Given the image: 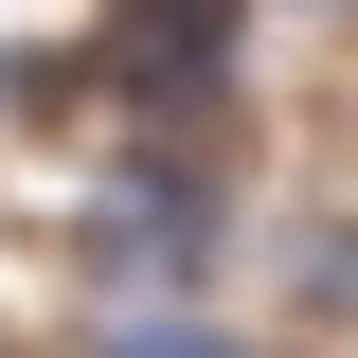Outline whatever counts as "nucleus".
Here are the masks:
<instances>
[{
    "label": "nucleus",
    "instance_id": "nucleus-1",
    "mask_svg": "<svg viewBox=\"0 0 358 358\" xmlns=\"http://www.w3.org/2000/svg\"><path fill=\"white\" fill-rule=\"evenodd\" d=\"M108 358H233V341H197V322H179V341H108Z\"/></svg>",
    "mask_w": 358,
    "mask_h": 358
},
{
    "label": "nucleus",
    "instance_id": "nucleus-2",
    "mask_svg": "<svg viewBox=\"0 0 358 358\" xmlns=\"http://www.w3.org/2000/svg\"><path fill=\"white\" fill-rule=\"evenodd\" d=\"M305 18H341V0H305Z\"/></svg>",
    "mask_w": 358,
    "mask_h": 358
}]
</instances>
